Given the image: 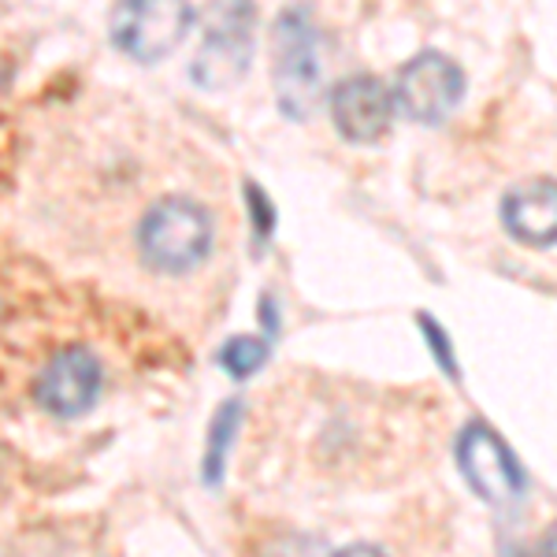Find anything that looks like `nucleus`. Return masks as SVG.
Instances as JSON below:
<instances>
[{
    "mask_svg": "<svg viewBox=\"0 0 557 557\" xmlns=\"http://www.w3.org/2000/svg\"><path fill=\"white\" fill-rule=\"evenodd\" d=\"M138 242L149 268L168 275L190 272L212 249V220L201 205L186 201V197H168L146 212Z\"/></svg>",
    "mask_w": 557,
    "mask_h": 557,
    "instance_id": "nucleus-1",
    "label": "nucleus"
},
{
    "mask_svg": "<svg viewBox=\"0 0 557 557\" xmlns=\"http://www.w3.org/2000/svg\"><path fill=\"white\" fill-rule=\"evenodd\" d=\"M275 94L278 108L290 120H305L320 104L323 89V67H320V38L317 26L309 23L305 12H283L275 20Z\"/></svg>",
    "mask_w": 557,
    "mask_h": 557,
    "instance_id": "nucleus-2",
    "label": "nucleus"
},
{
    "mask_svg": "<svg viewBox=\"0 0 557 557\" xmlns=\"http://www.w3.org/2000/svg\"><path fill=\"white\" fill-rule=\"evenodd\" d=\"M457 469L472 494H480L491 506H513L528 491V472L517 461L513 446L494 431L487 420H469L457 435Z\"/></svg>",
    "mask_w": 557,
    "mask_h": 557,
    "instance_id": "nucleus-3",
    "label": "nucleus"
},
{
    "mask_svg": "<svg viewBox=\"0 0 557 557\" xmlns=\"http://www.w3.org/2000/svg\"><path fill=\"white\" fill-rule=\"evenodd\" d=\"M394 104L409 115L412 123H424V127H438L457 112V104L465 101V67L454 57L438 49H424L412 60H406L394 78Z\"/></svg>",
    "mask_w": 557,
    "mask_h": 557,
    "instance_id": "nucleus-4",
    "label": "nucleus"
},
{
    "mask_svg": "<svg viewBox=\"0 0 557 557\" xmlns=\"http://www.w3.org/2000/svg\"><path fill=\"white\" fill-rule=\"evenodd\" d=\"M394 89L380 75H349L331 86L327 112L335 131L354 146H372L391 131L394 120Z\"/></svg>",
    "mask_w": 557,
    "mask_h": 557,
    "instance_id": "nucleus-5",
    "label": "nucleus"
},
{
    "mask_svg": "<svg viewBox=\"0 0 557 557\" xmlns=\"http://www.w3.org/2000/svg\"><path fill=\"white\" fill-rule=\"evenodd\" d=\"M190 23L194 12L186 4H123L112 20V30L115 45L127 57L152 64L186 38Z\"/></svg>",
    "mask_w": 557,
    "mask_h": 557,
    "instance_id": "nucleus-6",
    "label": "nucleus"
},
{
    "mask_svg": "<svg viewBox=\"0 0 557 557\" xmlns=\"http://www.w3.org/2000/svg\"><path fill=\"white\" fill-rule=\"evenodd\" d=\"M101 391V364L83 346H71L41 368L34 398L52 417H83Z\"/></svg>",
    "mask_w": 557,
    "mask_h": 557,
    "instance_id": "nucleus-7",
    "label": "nucleus"
},
{
    "mask_svg": "<svg viewBox=\"0 0 557 557\" xmlns=\"http://www.w3.org/2000/svg\"><path fill=\"white\" fill-rule=\"evenodd\" d=\"M506 235L528 249L557 246V178H524L498 205Z\"/></svg>",
    "mask_w": 557,
    "mask_h": 557,
    "instance_id": "nucleus-8",
    "label": "nucleus"
},
{
    "mask_svg": "<svg viewBox=\"0 0 557 557\" xmlns=\"http://www.w3.org/2000/svg\"><path fill=\"white\" fill-rule=\"evenodd\" d=\"M253 12H227V23L215 26L205 38L201 52L194 60V83L205 89H227L235 86L249 67L253 57V34H249Z\"/></svg>",
    "mask_w": 557,
    "mask_h": 557,
    "instance_id": "nucleus-9",
    "label": "nucleus"
},
{
    "mask_svg": "<svg viewBox=\"0 0 557 557\" xmlns=\"http://www.w3.org/2000/svg\"><path fill=\"white\" fill-rule=\"evenodd\" d=\"M238 424H242V401L231 398L215 409L212 424H209V443H205V483L209 487H220L223 483V472H227V457H231V446L238 438Z\"/></svg>",
    "mask_w": 557,
    "mask_h": 557,
    "instance_id": "nucleus-10",
    "label": "nucleus"
},
{
    "mask_svg": "<svg viewBox=\"0 0 557 557\" xmlns=\"http://www.w3.org/2000/svg\"><path fill=\"white\" fill-rule=\"evenodd\" d=\"M268 343L264 338H253V335H235V338H227L220 349V368L231 375V380H249V375H257L260 368L268 364Z\"/></svg>",
    "mask_w": 557,
    "mask_h": 557,
    "instance_id": "nucleus-11",
    "label": "nucleus"
},
{
    "mask_svg": "<svg viewBox=\"0 0 557 557\" xmlns=\"http://www.w3.org/2000/svg\"><path fill=\"white\" fill-rule=\"evenodd\" d=\"M417 327H420V335H424V343H428V349H431V357H435V364L443 368V372L450 375L454 383H461V364H457L454 338L446 335L443 323L431 317V312H417Z\"/></svg>",
    "mask_w": 557,
    "mask_h": 557,
    "instance_id": "nucleus-12",
    "label": "nucleus"
},
{
    "mask_svg": "<svg viewBox=\"0 0 557 557\" xmlns=\"http://www.w3.org/2000/svg\"><path fill=\"white\" fill-rule=\"evenodd\" d=\"M246 201H249V215H253L257 238L268 242V238H272V231H275V205H272V197L260 190L257 183H246Z\"/></svg>",
    "mask_w": 557,
    "mask_h": 557,
    "instance_id": "nucleus-13",
    "label": "nucleus"
},
{
    "mask_svg": "<svg viewBox=\"0 0 557 557\" xmlns=\"http://www.w3.org/2000/svg\"><path fill=\"white\" fill-rule=\"evenodd\" d=\"M335 557H386L380 546H368V543H357V546H346V550H338Z\"/></svg>",
    "mask_w": 557,
    "mask_h": 557,
    "instance_id": "nucleus-14",
    "label": "nucleus"
},
{
    "mask_svg": "<svg viewBox=\"0 0 557 557\" xmlns=\"http://www.w3.org/2000/svg\"><path fill=\"white\" fill-rule=\"evenodd\" d=\"M539 557H557V524H550L543 532V543H539Z\"/></svg>",
    "mask_w": 557,
    "mask_h": 557,
    "instance_id": "nucleus-15",
    "label": "nucleus"
}]
</instances>
